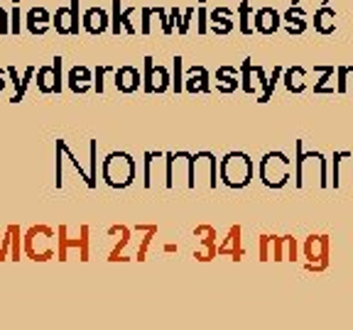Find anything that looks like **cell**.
<instances>
[{
	"instance_id": "4",
	"label": "cell",
	"mask_w": 353,
	"mask_h": 330,
	"mask_svg": "<svg viewBox=\"0 0 353 330\" xmlns=\"http://www.w3.org/2000/svg\"><path fill=\"white\" fill-rule=\"evenodd\" d=\"M103 176L110 186H128L135 179V162L128 154H110L105 160Z\"/></svg>"
},
{
	"instance_id": "3",
	"label": "cell",
	"mask_w": 353,
	"mask_h": 330,
	"mask_svg": "<svg viewBox=\"0 0 353 330\" xmlns=\"http://www.w3.org/2000/svg\"><path fill=\"white\" fill-rule=\"evenodd\" d=\"M304 259H307V272H314V274H321V272L329 270V254H331V242L329 235H309L304 240Z\"/></svg>"
},
{
	"instance_id": "6",
	"label": "cell",
	"mask_w": 353,
	"mask_h": 330,
	"mask_svg": "<svg viewBox=\"0 0 353 330\" xmlns=\"http://www.w3.org/2000/svg\"><path fill=\"white\" fill-rule=\"evenodd\" d=\"M255 30L263 34H272L280 30V15H277V10H272V8H260L258 12H255Z\"/></svg>"
},
{
	"instance_id": "17",
	"label": "cell",
	"mask_w": 353,
	"mask_h": 330,
	"mask_svg": "<svg viewBox=\"0 0 353 330\" xmlns=\"http://www.w3.org/2000/svg\"><path fill=\"white\" fill-rule=\"evenodd\" d=\"M353 154L351 152H334V188H339L341 186V164H343V160H351Z\"/></svg>"
},
{
	"instance_id": "9",
	"label": "cell",
	"mask_w": 353,
	"mask_h": 330,
	"mask_svg": "<svg viewBox=\"0 0 353 330\" xmlns=\"http://www.w3.org/2000/svg\"><path fill=\"white\" fill-rule=\"evenodd\" d=\"M285 22H287V32L290 34H302L304 28H307V15H304V10L299 6H292L287 10Z\"/></svg>"
},
{
	"instance_id": "7",
	"label": "cell",
	"mask_w": 353,
	"mask_h": 330,
	"mask_svg": "<svg viewBox=\"0 0 353 330\" xmlns=\"http://www.w3.org/2000/svg\"><path fill=\"white\" fill-rule=\"evenodd\" d=\"M314 30L319 34H331L336 30V12L331 10L329 6L319 8V10L314 12Z\"/></svg>"
},
{
	"instance_id": "14",
	"label": "cell",
	"mask_w": 353,
	"mask_h": 330,
	"mask_svg": "<svg viewBox=\"0 0 353 330\" xmlns=\"http://www.w3.org/2000/svg\"><path fill=\"white\" fill-rule=\"evenodd\" d=\"M221 252H231L233 259H241L243 250H241V228H231L228 232V242L221 248Z\"/></svg>"
},
{
	"instance_id": "16",
	"label": "cell",
	"mask_w": 353,
	"mask_h": 330,
	"mask_svg": "<svg viewBox=\"0 0 353 330\" xmlns=\"http://www.w3.org/2000/svg\"><path fill=\"white\" fill-rule=\"evenodd\" d=\"M140 83V76L135 69H123L121 74H118V86L123 88V91H135Z\"/></svg>"
},
{
	"instance_id": "15",
	"label": "cell",
	"mask_w": 353,
	"mask_h": 330,
	"mask_svg": "<svg viewBox=\"0 0 353 330\" xmlns=\"http://www.w3.org/2000/svg\"><path fill=\"white\" fill-rule=\"evenodd\" d=\"M353 81V66H339L336 69V94H348Z\"/></svg>"
},
{
	"instance_id": "12",
	"label": "cell",
	"mask_w": 353,
	"mask_h": 330,
	"mask_svg": "<svg viewBox=\"0 0 353 330\" xmlns=\"http://www.w3.org/2000/svg\"><path fill=\"white\" fill-rule=\"evenodd\" d=\"M211 20H214V32L219 34H226L233 30V17L228 10H223V8H219V10L211 12Z\"/></svg>"
},
{
	"instance_id": "2",
	"label": "cell",
	"mask_w": 353,
	"mask_h": 330,
	"mask_svg": "<svg viewBox=\"0 0 353 330\" xmlns=\"http://www.w3.org/2000/svg\"><path fill=\"white\" fill-rule=\"evenodd\" d=\"M290 179V160L282 152H268L260 160V182L268 188H282Z\"/></svg>"
},
{
	"instance_id": "10",
	"label": "cell",
	"mask_w": 353,
	"mask_h": 330,
	"mask_svg": "<svg viewBox=\"0 0 353 330\" xmlns=\"http://www.w3.org/2000/svg\"><path fill=\"white\" fill-rule=\"evenodd\" d=\"M148 91H157V94H162L167 88V81H170V76H167V72L162 69V66H157V72L152 69V64H148Z\"/></svg>"
},
{
	"instance_id": "1",
	"label": "cell",
	"mask_w": 353,
	"mask_h": 330,
	"mask_svg": "<svg viewBox=\"0 0 353 330\" xmlns=\"http://www.w3.org/2000/svg\"><path fill=\"white\" fill-rule=\"evenodd\" d=\"M255 164L248 154L243 152H231L221 160V182L231 188H243L253 182Z\"/></svg>"
},
{
	"instance_id": "19",
	"label": "cell",
	"mask_w": 353,
	"mask_h": 330,
	"mask_svg": "<svg viewBox=\"0 0 353 330\" xmlns=\"http://www.w3.org/2000/svg\"><path fill=\"white\" fill-rule=\"evenodd\" d=\"M248 3H250V0H243V6H241V32L243 34H250V32H253V28H250V22H248V12H250Z\"/></svg>"
},
{
	"instance_id": "8",
	"label": "cell",
	"mask_w": 353,
	"mask_h": 330,
	"mask_svg": "<svg viewBox=\"0 0 353 330\" xmlns=\"http://www.w3.org/2000/svg\"><path fill=\"white\" fill-rule=\"evenodd\" d=\"M316 72L321 74L319 83H314V94H336V69L334 66H316Z\"/></svg>"
},
{
	"instance_id": "13",
	"label": "cell",
	"mask_w": 353,
	"mask_h": 330,
	"mask_svg": "<svg viewBox=\"0 0 353 330\" xmlns=\"http://www.w3.org/2000/svg\"><path fill=\"white\" fill-rule=\"evenodd\" d=\"M304 69L302 66H294V69H290L287 72V76H285V83H287V88L292 91V94H302L304 91Z\"/></svg>"
},
{
	"instance_id": "5",
	"label": "cell",
	"mask_w": 353,
	"mask_h": 330,
	"mask_svg": "<svg viewBox=\"0 0 353 330\" xmlns=\"http://www.w3.org/2000/svg\"><path fill=\"white\" fill-rule=\"evenodd\" d=\"M260 259L268 262V259H285V237H272V235H263L260 237Z\"/></svg>"
},
{
	"instance_id": "20",
	"label": "cell",
	"mask_w": 353,
	"mask_h": 330,
	"mask_svg": "<svg viewBox=\"0 0 353 330\" xmlns=\"http://www.w3.org/2000/svg\"><path fill=\"white\" fill-rule=\"evenodd\" d=\"M285 259H290V262L297 259V240L294 237H285Z\"/></svg>"
},
{
	"instance_id": "11",
	"label": "cell",
	"mask_w": 353,
	"mask_h": 330,
	"mask_svg": "<svg viewBox=\"0 0 353 330\" xmlns=\"http://www.w3.org/2000/svg\"><path fill=\"white\" fill-rule=\"evenodd\" d=\"M209 76H206V72L201 69V66H196V69H192L187 76V88L192 91V94H196V91H209Z\"/></svg>"
},
{
	"instance_id": "18",
	"label": "cell",
	"mask_w": 353,
	"mask_h": 330,
	"mask_svg": "<svg viewBox=\"0 0 353 330\" xmlns=\"http://www.w3.org/2000/svg\"><path fill=\"white\" fill-rule=\"evenodd\" d=\"M236 78H238L236 69H228V66H226V69H221V72H219V81H223V83H221V88H223V91H233V88L238 86Z\"/></svg>"
}]
</instances>
